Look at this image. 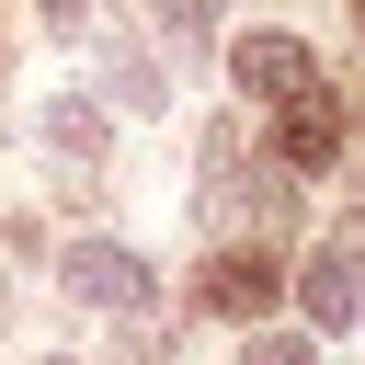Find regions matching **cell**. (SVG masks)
<instances>
[{"instance_id": "obj_1", "label": "cell", "mask_w": 365, "mask_h": 365, "mask_svg": "<svg viewBox=\"0 0 365 365\" xmlns=\"http://www.w3.org/2000/svg\"><path fill=\"white\" fill-rule=\"evenodd\" d=\"M297 308H308V331H354L365 319V217H331V240L297 262Z\"/></svg>"}, {"instance_id": "obj_2", "label": "cell", "mask_w": 365, "mask_h": 365, "mask_svg": "<svg viewBox=\"0 0 365 365\" xmlns=\"http://www.w3.org/2000/svg\"><path fill=\"white\" fill-rule=\"evenodd\" d=\"M228 80L262 91V103H297V91H319V57H308L297 34H240V46H228Z\"/></svg>"}, {"instance_id": "obj_3", "label": "cell", "mask_w": 365, "mask_h": 365, "mask_svg": "<svg viewBox=\"0 0 365 365\" xmlns=\"http://www.w3.org/2000/svg\"><path fill=\"white\" fill-rule=\"evenodd\" d=\"M68 297H91V308H148V262L125 251V240H68Z\"/></svg>"}, {"instance_id": "obj_4", "label": "cell", "mask_w": 365, "mask_h": 365, "mask_svg": "<svg viewBox=\"0 0 365 365\" xmlns=\"http://www.w3.org/2000/svg\"><path fill=\"white\" fill-rule=\"evenodd\" d=\"M274 285H285L274 251H217V262H205V308H217V319H262Z\"/></svg>"}, {"instance_id": "obj_5", "label": "cell", "mask_w": 365, "mask_h": 365, "mask_svg": "<svg viewBox=\"0 0 365 365\" xmlns=\"http://www.w3.org/2000/svg\"><path fill=\"white\" fill-rule=\"evenodd\" d=\"M285 114V171H331L342 160V103L331 91H297V103H274Z\"/></svg>"}, {"instance_id": "obj_6", "label": "cell", "mask_w": 365, "mask_h": 365, "mask_svg": "<svg viewBox=\"0 0 365 365\" xmlns=\"http://www.w3.org/2000/svg\"><path fill=\"white\" fill-rule=\"evenodd\" d=\"M46 148H57L68 171H103V148H114V125H103V114H91L80 91H57V103H46Z\"/></svg>"}, {"instance_id": "obj_7", "label": "cell", "mask_w": 365, "mask_h": 365, "mask_svg": "<svg viewBox=\"0 0 365 365\" xmlns=\"http://www.w3.org/2000/svg\"><path fill=\"white\" fill-rule=\"evenodd\" d=\"M103 91H114L125 114H160V103H171V91H160V68H148V57H125V46H103Z\"/></svg>"}, {"instance_id": "obj_8", "label": "cell", "mask_w": 365, "mask_h": 365, "mask_svg": "<svg viewBox=\"0 0 365 365\" xmlns=\"http://www.w3.org/2000/svg\"><path fill=\"white\" fill-rule=\"evenodd\" d=\"M160 23H171L182 46H205V34H217V0H160Z\"/></svg>"}, {"instance_id": "obj_9", "label": "cell", "mask_w": 365, "mask_h": 365, "mask_svg": "<svg viewBox=\"0 0 365 365\" xmlns=\"http://www.w3.org/2000/svg\"><path fill=\"white\" fill-rule=\"evenodd\" d=\"M251 365H319V354H308L297 331H262V342H251Z\"/></svg>"}, {"instance_id": "obj_10", "label": "cell", "mask_w": 365, "mask_h": 365, "mask_svg": "<svg viewBox=\"0 0 365 365\" xmlns=\"http://www.w3.org/2000/svg\"><path fill=\"white\" fill-rule=\"evenodd\" d=\"M46 23H57V34H80V0H46Z\"/></svg>"}, {"instance_id": "obj_11", "label": "cell", "mask_w": 365, "mask_h": 365, "mask_svg": "<svg viewBox=\"0 0 365 365\" xmlns=\"http://www.w3.org/2000/svg\"><path fill=\"white\" fill-rule=\"evenodd\" d=\"M354 11H365V0H354Z\"/></svg>"}]
</instances>
